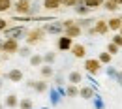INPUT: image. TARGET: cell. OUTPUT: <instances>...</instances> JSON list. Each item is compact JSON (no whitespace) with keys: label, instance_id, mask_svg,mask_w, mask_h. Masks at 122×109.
Instances as JSON below:
<instances>
[{"label":"cell","instance_id":"6da1fadb","mask_svg":"<svg viewBox=\"0 0 122 109\" xmlns=\"http://www.w3.org/2000/svg\"><path fill=\"white\" fill-rule=\"evenodd\" d=\"M47 32L43 30V26H38V28H32V30L26 32V38H25V42L28 43V45H36V43H40L41 40H45Z\"/></svg>","mask_w":122,"mask_h":109},{"label":"cell","instance_id":"7a4b0ae2","mask_svg":"<svg viewBox=\"0 0 122 109\" xmlns=\"http://www.w3.org/2000/svg\"><path fill=\"white\" fill-rule=\"evenodd\" d=\"M32 0H13V11L19 17H30Z\"/></svg>","mask_w":122,"mask_h":109},{"label":"cell","instance_id":"3957f363","mask_svg":"<svg viewBox=\"0 0 122 109\" xmlns=\"http://www.w3.org/2000/svg\"><path fill=\"white\" fill-rule=\"evenodd\" d=\"M26 32L28 28H25V26H8L6 30L2 32L4 34V38H13V40H23V38H26Z\"/></svg>","mask_w":122,"mask_h":109},{"label":"cell","instance_id":"277c9868","mask_svg":"<svg viewBox=\"0 0 122 109\" xmlns=\"http://www.w3.org/2000/svg\"><path fill=\"white\" fill-rule=\"evenodd\" d=\"M102 66L103 64L100 62V58H85V72L86 73H90V75H98L100 72H102Z\"/></svg>","mask_w":122,"mask_h":109},{"label":"cell","instance_id":"5b68a950","mask_svg":"<svg viewBox=\"0 0 122 109\" xmlns=\"http://www.w3.org/2000/svg\"><path fill=\"white\" fill-rule=\"evenodd\" d=\"M19 40H13V38H4V45H2V53H8V55H13V53H19Z\"/></svg>","mask_w":122,"mask_h":109},{"label":"cell","instance_id":"8992f818","mask_svg":"<svg viewBox=\"0 0 122 109\" xmlns=\"http://www.w3.org/2000/svg\"><path fill=\"white\" fill-rule=\"evenodd\" d=\"M73 45V38H70V36H66V34H60V38H58V42H56V49L58 51H70Z\"/></svg>","mask_w":122,"mask_h":109},{"label":"cell","instance_id":"52a82bcc","mask_svg":"<svg viewBox=\"0 0 122 109\" xmlns=\"http://www.w3.org/2000/svg\"><path fill=\"white\" fill-rule=\"evenodd\" d=\"M43 30L47 32V34H64V25L62 23H45L43 25Z\"/></svg>","mask_w":122,"mask_h":109},{"label":"cell","instance_id":"ba28073f","mask_svg":"<svg viewBox=\"0 0 122 109\" xmlns=\"http://www.w3.org/2000/svg\"><path fill=\"white\" fill-rule=\"evenodd\" d=\"M83 32H85V30H83L77 23H73V25H70V26L64 28V34L70 36V38H79V36H83Z\"/></svg>","mask_w":122,"mask_h":109},{"label":"cell","instance_id":"9c48e42d","mask_svg":"<svg viewBox=\"0 0 122 109\" xmlns=\"http://www.w3.org/2000/svg\"><path fill=\"white\" fill-rule=\"evenodd\" d=\"M70 53H71L75 58H85V57H86V47L83 45V43H73L71 49H70Z\"/></svg>","mask_w":122,"mask_h":109},{"label":"cell","instance_id":"30bf717a","mask_svg":"<svg viewBox=\"0 0 122 109\" xmlns=\"http://www.w3.org/2000/svg\"><path fill=\"white\" fill-rule=\"evenodd\" d=\"M6 79L11 81V83H21V81H23V72H21L19 68H11V70L6 73Z\"/></svg>","mask_w":122,"mask_h":109},{"label":"cell","instance_id":"8fae6325","mask_svg":"<svg viewBox=\"0 0 122 109\" xmlns=\"http://www.w3.org/2000/svg\"><path fill=\"white\" fill-rule=\"evenodd\" d=\"M43 10L47 11H58L62 10V0H43Z\"/></svg>","mask_w":122,"mask_h":109},{"label":"cell","instance_id":"7c38bea8","mask_svg":"<svg viewBox=\"0 0 122 109\" xmlns=\"http://www.w3.org/2000/svg\"><path fill=\"white\" fill-rule=\"evenodd\" d=\"M73 10H75V13H77V15H81V17H86V15H88V13L92 11L90 8H88V6L85 4V0H79L75 6H73Z\"/></svg>","mask_w":122,"mask_h":109},{"label":"cell","instance_id":"4fadbf2b","mask_svg":"<svg viewBox=\"0 0 122 109\" xmlns=\"http://www.w3.org/2000/svg\"><path fill=\"white\" fill-rule=\"evenodd\" d=\"M94 28H96V32H98L100 36H105L107 32H109V23H107L105 19H98V21L94 23Z\"/></svg>","mask_w":122,"mask_h":109},{"label":"cell","instance_id":"5bb4252c","mask_svg":"<svg viewBox=\"0 0 122 109\" xmlns=\"http://www.w3.org/2000/svg\"><path fill=\"white\" fill-rule=\"evenodd\" d=\"M40 75L43 79H51L55 75V70H53V64H41L40 66Z\"/></svg>","mask_w":122,"mask_h":109},{"label":"cell","instance_id":"9a60e30c","mask_svg":"<svg viewBox=\"0 0 122 109\" xmlns=\"http://www.w3.org/2000/svg\"><path fill=\"white\" fill-rule=\"evenodd\" d=\"M32 88H34V90H36L38 94H43V92H47V88H49V83H47V79H41V81H34Z\"/></svg>","mask_w":122,"mask_h":109},{"label":"cell","instance_id":"2e32d148","mask_svg":"<svg viewBox=\"0 0 122 109\" xmlns=\"http://www.w3.org/2000/svg\"><path fill=\"white\" fill-rule=\"evenodd\" d=\"M4 105H6L8 109L19 107V98H17L15 94H8V96H6V100H4Z\"/></svg>","mask_w":122,"mask_h":109},{"label":"cell","instance_id":"e0dca14e","mask_svg":"<svg viewBox=\"0 0 122 109\" xmlns=\"http://www.w3.org/2000/svg\"><path fill=\"white\" fill-rule=\"evenodd\" d=\"M107 23H109V30L118 32L122 26V17H111V19H107Z\"/></svg>","mask_w":122,"mask_h":109},{"label":"cell","instance_id":"ac0fdd59","mask_svg":"<svg viewBox=\"0 0 122 109\" xmlns=\"http://www.w3.org/2000/svg\"><path fill=\"white\" fill-rule=\"evenodd\" d=\"M68 83H73V85L83 83V73H81V72H77V70L70 72V73H68Z\"/></svg>","mask_w":122,"mask_h":109},{"label":"cell","instance_id":"d6986e66","mask_svg":"<svg viewBox=\"0 0 122 109\" xmlns=\"http://www.w3.org/2000/svg\"><path fill=\"white\" fill-rule=\"evenodd\" d=\"M79 96H81L83 100H92V98H94V88H92V87H81V88H79Z\"/></svg>","mask_w":122,"mask_h":109},{"label":"cell","instance_id":"ffe728a7","mask_svg":"<svg viewBox=\"0 0 122 109\" xmlns=\"http://www.w3.org/2000/svg\"><path fill=\"white\" fill-rule=\"evenodd\" d=\"M64 94H66L68 98H77V96H79V87H77V85H73V83H70V85L66 87Z\"/></svg>","mask_w":122,"mask_h":109},{"label":"cell","instance_id":"44dd1931","mask_svg":"<svg viewBox=\"0 0 122 109\" xmlns=\"http://www.w3.org/2000/svg\"><path fill=\"white\" fill-rule=\"evenodd\" d=\"M30 66L32 68H40L41 64H43V55H38V53H34V55H30Z\"/></svg>","mask_w":122,"mask_h":109},{"label":"cell","instance_id":"7402d4cb","mask_svg":"<svg viewBox=\"0 0 122 109\" xmlns=\"http://www.w3.org/2000/svg\"><path fill=\"white\" fill-rule=\"evenodd\" d=\"M13 10V0H0V13H8Z\"/></svg>","mask_w":122,"mask_h":109},{"label":"cell","instance_id":"603a6c76","mask_svg":"<svg viewBox=\"0 0 122 109\" xmlns=\"http://www.w3.org/2000/svg\"><path fill=\"white\" fill-rule=\"evenodd\" d=\"M118 8H120V4L117 0H105L103 2V10H107V11H117Z\"/></svg>","mask_w":122,"mask_h":109},{"label":"cell","instance_id":"cb8c5ba5","mask_svg":"<svg viewBox=\"0 0 122 109\" xmlns=\"http://www.w3.org/2000/svg\"><path fill=\"white\" fill-rule=\"evenodd\" d=\"M98 58H100V62L103 64V66H107V64H111V60H113V55L105 49L103 53H100V55H98Z\"/></svg>","mask_w":122,"mask_h":109},{"label":"cell","instance_id":"d4e9b609","mask_svg":"<svg viewBox=\"0 0 122 109\" xmlns=\"http://www.w3.org/2000/svg\"><path fill=\"white\" fill-rule=\"evenodd\" d=\"M75 23L79 25V26H81V28H83V30H85V28L92 26L96 21H94V19H88V17H81V19H79V21H75Z\"/></svg>","mask_w":122,"mask_h":109},{"label":"cell","instance_id":"484cf974","mask_svg":"<svg viewBox=\"0 0 122 109\" xmlns=\"http://www.w3.org/2000/svg\"><path fill=\"white\" fill-rule=\"evenodd\" d=\"M19 57H23V58H30V55H32V49H30V45L26 43V45H21L19 47V53H17Z\"/></svg>","mask_w":122,"mask_h":109},{"label":"cell","instance_id":"4316f807","mask_svg":"<svg viewBox=\"0 0 122 109\" xmlns=\"http://www.w3.org/2000/svg\"><path fill=\"white\" fill-rule=\"evenodd\" d=\"M103 2L105 0H85V4L90 8V10H98V8H103Z\"/></svg>","mask_w":122,"mask_h":109},{"label":"cell","instance_id":"83f0119b","mask_svg":"<svg viewBox=\"0 0 122 109\" xmlns=\"http://www.w3.org/2000/svg\"><path fill=\"white\" fill-rule=\"evenodd\" d=\"M55 60H56V53L47 51L45 55H43V64H55Z\"/></svg>","mask_w":122,"mask_h":109},{"label":"cell","instance_id":"f1b7e54d","mask_svg":"<svg viewBox=\"0 0 122 109\" xmlns=\"http://www.w3.org/2000/svg\"><path fill=\"white\" fill-rule=\"evenodd\" d=\"M19 109H34L32 100H30V98H23V100H19Z\"/></svg>","mask_w":122,"mask_h":109},{"label":"cell","instance_id":"f546056e","mask_svg":"<svg viewBox=\"0 0 122 109\" xmlns=\"http://www.w3.org/2000/svg\"><path fill=\"white\" fill-rule=\"evenodd\" d=\"M41 8H43V4H40V2H32V8H30V15H38V13L41 11Z\"/></svg>","mask_w":122,"mask_h":109},{"label":"cell","instance_id":"4dcf8cb0","mask_svg":"<svg viewBox=\"0 0 122 109\" xmlns=\"http://www.w3.org/2000/svg\"><path fill=\"white\" fill-rule=\"evenodd\" d=\"M120 49H122V47H118L117 43H113V42H109V45H107V51H109V53H111L113 57H115V55H117V53H118Z\"/></svg>","mask_w":122,"mask_h":109},{"label":"cell","instance_id":"1f68e13d","mask_svg":"<svg viewBox=\"0 0 122 109\" xmlns=\"http://www.w3.org/2000/svg\"><path fill=\"white\" fill-rule=\"evenodd\" d=\"M111 42H113V43H117L118 47H122V34H120V32H115V34H113V40H111Z\"/></svg>","mask_w":122,"mask_h":109},{"label":"cell","instance_id":"d6a6232c","mask_svg":"<svg viewBox=\"0 0 122 109\" xmlns=\"http://www.w3.org/2000/svg\"><path fill=\"white\" fill-rule=\"evenodd\" d=\"M79 0H62V8H73Z\"/></svg>","mask_w":122,"mask_h":109},{"label":"cell","instance_id":"836d02e7","mask_svg":"<svg viewBox=\"0 0 122 109\" xmlns=\"http://www.w3.org/2000/svg\"><path fill=\"white\" fill-rule=\"evenodd\" d=\"M6 28H8V21L4 17H0V32H4Z\"/></svg>","mask_w":122,"mask_h":109},{"label":"cell","instance_id":"e575fe53","mask_svg":"<svg viewBox=\"0 0 122 109\" xmlns=\"http://www.w3.org/2000/svg\"><path fill=\"white\" fill-rule=\"evenodd\" d=\"M73 23H75L73 19H66V21H62V25H64V28H66V26H70V25H73Z\"/></svg>","mask_w":122,"mask_h":109},{"label":"cell","instance_id":"d590c367","mask_svg":"<svg viewBox=\"0 0 122 109\" xmlns=\"http://www.w3.org/2000/svg\"><path fill=\"white\" fill-rule=\"evenodd\" d=\"M115 79L118 81V85L122 87V72H117V75H115Z\"/></svg>","mask_w":122,"mask_h":109},{"label":"cell","instance_id":"8d00e7d4","mask_svg":"<svg viewBox=\"0 0 122 109\" xmlns=\"http://www.w3.org/2000/svg\"><path fill=\"white\" fill-rule=\"evenodd\" d=\"M2 45H4V38H0V53H2Z\"/></svg>","mask_w":122,"mask_h":109},{"label":"cell","instance_id":"74e56055","mask_svg":"<svg viewBox=\"0 0 122 109\" xmlns=\"http://www.w3.org/2000/svg\"><path fill=\"white\" fill-rule=\"evenodd\" d=\"M4 87V79H2V75H0V88Z\"/></svg>","mask_w":122,"mask_h":109},{"label":"cell","instance_id":"f35d334b","mask_svg":"<svg viewBox=\"0 0 122 109\" xmlns=\"http://www.w3.org/2000/svg\"><path fill=\"white\" fill-rule=\"evenodd\" d=\"M0 109H4V104H0Z\"/></svg>","mask_w":122,"mask_h":109},{"label":"cell","instance_id":"ab89813d","mask_svg":"<svg viewBox=\"0 0 122 109\" xmlns=\"http://www.w3.org/2000/svg\"><path fill=\"white\" fill-rule=\"evenodd\" d=\"M117 2H118V4H120V6H122V0H117Z\"/></svg>","mask_w":122,"mask_h":109},{"label":"cell","instance_id":"60d3db41","mask_svg":"<svg viewBox=\"0 0 122 109\" xmlns=\"http://www.w3.org/2000/svg\"><path fill=\"white\" fill-rule=\"evenodd\" d=\"M118 32H120V34H122V26H120V30H118Z\"/></svg>","mask_w":122,"mask_h":109},{"label":"cell","instance_id":"b9f144b4","mask_svg":"<svg viewBox=\"0 0 122 109\" xmlns=\"http://www.w3.org/2000/svg\"><path fill=\"white\" fill-rule=\"evenodd\" d=\"M0 75H2V70H0Z\"/></svg>","mask_w":122,"mask_h":109},{"label":"cell","instance_id":"7bdbcfd3","mask_svg":"<svg viewBox=\"0 0 122 109\" xmlns=\"http://www.w3.org/2000/svg\"><path fill=\"white\" fill-rule=\"evenodd\" d=\"M120 17H122V15H120Z\"/></svg>","mask_w":122,"mask_h":109}]
</instances>
